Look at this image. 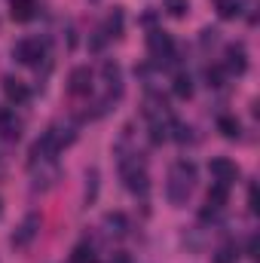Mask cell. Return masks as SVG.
<instances>
[{"mask_svg":"<svg viewBox=\"0 0 260 263\" xmlns=\"http://www.w3.org/2000/svg\"><path fill=\"white\" fill-rule=\"evenodd\" d=\"M67 92H70L73 98H86V95L92 92V70L86 65H80V67L70 70V77H67Z\"/></svg>","mask_w":260,"mask_h":263,"instance_id":"52a82bcc","label":"cell"},{"mask_svg":"<svg viewBox=\"0 0 260 263\" xmlns=\"http://www.w3.org/2000/svg\"><path fill=\"white\" fill-rule=\"evenodd\" d=\"M37 230H40V214H34V211H31V214L22 220V227L12 233V245H15V248H28V245L34 242Z\"/></svg>","mask_w":260,"mask_h":263,"instance_id":"ba28073f","label":"cell"},{"mask_svg":"<svg viewBox=\"0 0 260 263\" xmlns=\"http://www.w3.org/2000/svg\"><path fill=\"white\" fill-rule=\"evenodd\" d=\"M224 70L227 73H236V77H242L248 70V52H245L242 43H230L224 49Z\"/></svg>","mask_w":260,"mask_h":263,"instance_id":"8992f818","label":"cell"},{"mask_svg":"<svg viewBox=\"0 0 260 263\" xmlns=\"http://www.w3.org/2000/svg\"><path fill=\"white\" fill-rule=\"evenodd\" d=\"M104 40H107V34H104V31H95V37H92V49L101 52V49H104Z\"/></svg>","mask_w":260,"mask_h":263,"instance_id":"d4e9b609","label":"cell"},{"mask_svg":"<svg viewBox=\"0 0 260 263\" xmlns=\"http://www.w3.org/2000/svg\"><path fill=\"white\" fill-rule=\"evenodd\" d=\"M12 59L18 65H28V67L40 65V59H46V43L40 37H25V40H18L12 46Z\"/></svg>","mask_w":260,"mask_h":263,"instance_id":"3957f363","label":"cell"},{"mask_svg":"<svg viewBox=\"0 0 260 263\" xmlns=\"http://www.w3.org/2000/svg\"><path fill=\"white\" fill-rule=\"evenodd\" d=\"M34 0H12V18L15 22H31L34 18Z\"/></svg>","mask_w":260,"mask_h":263,"instance_id":"5bb4252c","label":"cell"},{"mask_svg":"<svg viewBox=\"0 0 260 263\" xmlns=\"http://www.w3.org/2000/svg\"><path fill=\"white\" fill-rule=\"evenodd\" d=\"M236 260H239V248L233 242H227L214 251V263H236Z\"/></svg>","mask_w":260,"mask_h":263,"instance_id":"d6986e66","label":"cell"},{"mask_svg":"<svg viewBox=\"0 0 260 263\" xmlns=\"http://www.w3.org/2000/svg\"><path fill=\"white\" fill-rule=\"evenodd\" d=\"M165 9H169V15H175V18H184V15L190 12V0H165Z\"/></svg>","mask_w":260,"mask_h":263,"instance_id":"44dd1931","label":"cell"},{"mask_svg":"<svg viewBox=\"0 0 260 263\" xmlns=\"http://www.w3.org/2000/svg\"><path fill=\"white\" fill-rule=\"evenodd\" d=\"M147 49H150V55H153L159 65L175 62V40H172L162 28H156V31L147 34Z\"/></svg>","mask_w":260,"mask_h":263,"instance_id":"277c9868","label":"cell"},{"mask_svg":"<svg viewBox=\"0 0 260 263\" xmlns=\"http://www.w3.org/2000/svg\"><path fill=\"white\" fill-rule=\"evenodd\" d=\"M196 165L190 159H178L175 165H172V172H169V184H165V196L169 202L175 205V208H181V205H187L190 202V193H193L196 187Z\"/></svg>","mask_w":260,"mask_h":263,"instance_id":"6da1fadb","label":"cell"},{"mask_svg":"<svg viewBox=\"0 0 260 263\" xmlns=\"http://www.w3.org/2000/svg\"><path fill=\"white\" fill-rule=\"evenodd\" d=\"M227 199H230V193H227V187H224V184H214V187L208 190V196H205V202H208L211 208H224V205H227Z\"/></svg>","mask_w":260,"mask_h":263,"instance_id":"e0dca14e","label":"cell"},{"mask_svg":"<svg viewBox=\"0 0 260 263\" xmlns=\"http://www.w3.org/2000/svg\"><path fill=\"white\" fill-rule=\"evenodd\" d=\"M70 263H95V248L89 242H80L73 251H70Z\"/></svg>","mask_w":260,"mask_h":263,"instance_id":"2e32d148","label":"cell"},{"mask_svg":"<svg viewBox=\"0 0 260 263\" xmlns=\"http://www.w3.org/2000/svg\"><path fill=\"white\" fill-rule=\"evenodd\" d=\"M101 223H104L107 236H126V233H129V217H126L123 211H107Z\"/></svg>","mask_w":260,"mask_h":263,"instance_id":"30bf717a","label":"cell"},{"mask_svg":"<svg viewBox=\"0 0 260 263\" xmlns=\"http://www.w3.org/2000/svg\"><path fill=\"white\" fill-rule=\"evenodd\" d=\"M3 92H6V98H9L12 104L28 101V89H25V83L15 80V77H3Z\"/></svg>","mask_w":260,"mask_h":263,"instance_id":"8fae6325","label":"cell"},{"mask_svg":"<svg viewBox=\"0 0 260 263\" xmlns=\"http://www.w3.org/2000/svg\"><path fill=\"white\" fill-rule=\"evenodd\" d=\"M123 162V178H126V190L135 196H147L150 190V175L138 159H120Z\"/></svg>","mask_w":260,"mask_h":263,"instance_id":"7a4b0ae2","label":"cell"},{"mask_svg":"<svg viewBox=\"0 0 260 263\" xmlns=\"http://www.w3.org/2000/svg\"><path fill=\"white\" fill-rule=\"evenodd\" d=\"M110 263H132V257L129 254H114V260Z\"/></svg>","mask_w":260,"mask_h":263,"instance_id":"484cf974","label":"cell"},{"mask_svg":"<svg viewBox=\"0 0 260 263\" xmlns=\"http://www.w3.org/2000/svg\"><path fill=\"white\" fill-rule=\"evenodd\" d=\"M217 12H220V18H236V15H242V3L239 0H217Z\"/></svg>","mask_w":260,"mask_h":263,"instance_id":"ffe728a7","label":"cell"},{"mask_svg":"<svg viewBox=\"0 0 260 263\" xmlns=\"http://www.w3.org/2000/svg\"><path fill=\"white\" fill-rule=\"evenodd\" d=\"M98 184H101L98 168H89V172H86V202H95V199H98Z\"/></svg>","mask_w":260,"mask_h":263,"instance_id":"ac0fdd59","label":"cell"},{"mask_svg":"<svg viewBox=\"0 0 260 263\" xmlns=\"http://www.w3.org/2000/svg\"><path fill=\"white\" fill-rule=\"evenodd\" d=\"M172 132H175V141H181V144H187V141H193V129L190 126H184V123H172Z\"/></svg>","mask_w":260,"mask_h":263,"instance_id":"603a6c76","label":"cell"},{"mask_svg":"<svg viewBox=\"0 0 260 263\" xmlns=\"http://www.w3.org/2000/svg\"><path fill=\"white\" fill-rule=\"evenodd\" d=\"M40 165V172L31 165V175H34V190H49V187H55V181H59V165H55V159L52 162H37Z\"/></svg>","mask_w":260,"mask_h":263,"instance_id":"9c48e42d","label":"cell"},{"mask_svg":"<svg viewBox=\"0 0 260 263\" xmlns=\"http://www.w3.org/2000/svg\"><path fill=\"white\" fill-rule=\"evenodd\" d=\"M208 172H211L214 184H224V187H230V184L239 181V165L233 159H227V156H214L208 162Z\"/></svg>","mask_w":260,"mask_h":263,"instance_id":"5b68a950","label":"cell"},{"mask_svg":"<svg viewBox=\"0 0 260 263\" xmlns=\"http://www.w3.org/2000/svg\"><path fill=\"white\" fill-rule=\"evenodd\" d=\"M123 22H126V18H123V9H120V6H114V12L107 15V22H104V28H101V31H104L107 37H120V34H123Z\"/></svg>","mask_w":260,"mask_h":263,"instance_id":"7c38bea8","label":"cell"},{"mask_svg":"<svg viewBox=\"0 0 260 263\" xmlns=\"http://www.w3.org/2000/svg\"><path fill=\"white\" fill-rule=\"evenodd\" d=\"M224 73H227L224 67H208V70H205L208 86H211V89H220V86H224Z\"/></svg>","mask_w":260,"mask_h":263,"instance_id":"7402d4cb","label":"cell"},{"mask_svg":"<svg viewBox=\"0 0 260 263\" xmlns=\"http://www.w3.org/2000/svg\"><path fill=\"white\" fill-rule=\"evenodd\" d=\"M217 40H220V31L217 28H205L202 34H199V43L208 49V46H217Z\"/></svg>","mask_w":260,"mask_h":263,"instance_id":"cb8c5ba5","label":"cell"},{"mask_svg":"<svg viewBox=\"0 0 260 263\" xmlns=\"http://www.w3.org/2000/svg\"><path fill=\"white\" fill-rule=\"evenodd\" d=\"M172 92H175L178 98H190V95H193V80H190V73H178L175 83H172Z\"/></svg>","mask_w":260,"mask_h":263,"instance_id":"9a60e30c","label":"cell"},{"mask_svg":"<svg viewBox=\"0 0 260 263\" xmlns=\"http://www.w3.org/2000/svg\"><path fill=\"white\" fill-rule=\"evenodd\" d=\"M217 132L224 135V138H239L242 135V123L236 120V117H217Z\"/></svg>","mask_w":260,"mask_h":263,"instance_id":"4fadbf2b","label":"cell"}]
</instances>
